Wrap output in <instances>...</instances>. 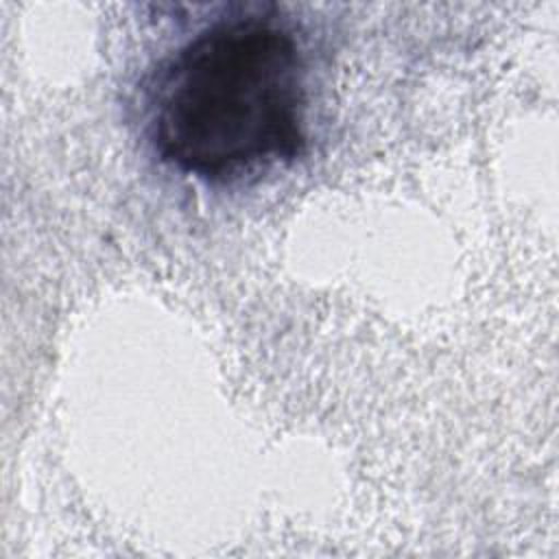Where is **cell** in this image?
Returning <instances> with one entry per match:
<instances>
[{
	"label": "cell",
	"mask_w": 559,
	"mask_h": 559,
	"mask_svg": "<svg viewBox=\"0 0 559 559\" xmlns=\"http://www.w3.org/2000/svg\"><path fill=\"white\" fill-rule=\"evenodd\" d=\"M306 59L273 4L238 7L166 55L144 87V131L170 168L229 183L306 151Z\"/></svg>",
	"instance_id": "cell-1"
}]
</instances>
